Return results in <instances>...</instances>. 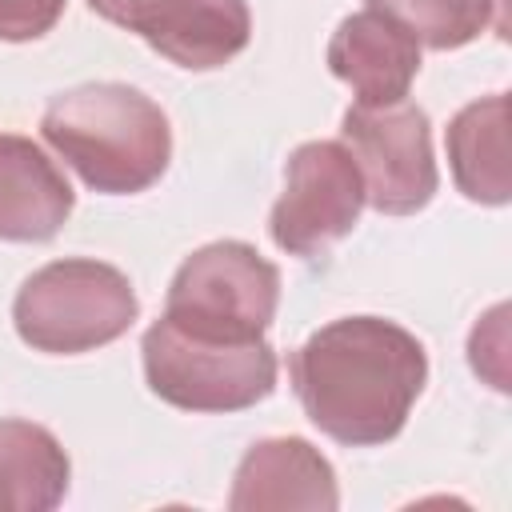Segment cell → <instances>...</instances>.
<instances>
[{"instance_id":"5bb4252c","label":"cell","mask_w":512,"mask_h":512,"mask_svg":"<svg viewBox=\"0 0 512 512\" xmlns=\"http://www.w3.org/2000/svg\"><path fill=\"white\" fill-rule=\"evenodd\" d=\"M368 8L392 16L416 44L436 52L464 48L496 24V0H368Z\"/></svg>"},{"instance_id":"5b68a950","label":"cell","mask_w":512,"mask_h":512,"mask_svg":"<svg viewBox=\"0 0 512 512\" xmlns=\"http://www.w3.org/2000/svg\"><path fill=\"white\" fill-rule=\"evenodd\" d=\"M280 272L244 240L196 248L172 276L164 320L216 340H256L276 320Z\"/></svg>"},{"instance_id":"3957f363","label":"cell","mask_w":512,"mask_h":512,"mask_svg":"<svg viewBox=\"0 0 512 512\" xmlns=\"http://www.w3.org/2000/svg\"><path fill=\"white\" fill-rule=\"evenodd\" d=\"M136 316L140 300L128 276L104 260L84 256L36 268L12 300L16 336L48 356L96 352L120 340Z\"/></svg>"},{"instance_id":"277c9868","label":"cell","mask_w":512,"mask_h":512,"mask_svg":"<svg viewBox=\"0 0 512 512\" xmlns=\"http://www.w3.org/2000/svg\"><path fill=\"white\" fill-rule=\"evenodd\" d=\"M148 388L184 412H244L272 396L276 352L264 336L256 340H216L156 320L140 344Z\"/></svg>"},{"instance_id":"8fae6325","label":"cell","mask_w":512,"mask_h":512,"mask_svg":"<svg viewBox=\"0 0 512 512\" xmlns=\"http://www.w3.org/2000/svg\"><path fill=\"white\" fill-rule=\"evenodd\" d=\"M76 192L40 144L0 132V240H52L72 216Z\"/></svg>"},{"instance_id":"6da1fadb","label":"cell","mask_w":512,"mask_h":512,"mask_svg":"<svg viewBox=\"0 0 512 512\" xmlns=\"http://www.w3.org/2000/svg\"><path fill=\"white\" fill-rule=\"evenodd\" d=\"M304 416L336 444L376 448L400 436L428 380L424 344L384 316L316 328L288 360Z\"/></svg>"},{"instance_id":"4fadbf2b","label":"cell","mask_w":512,"mask_h":512,"mask_svg":"<svg viewBox=\"0 0 512 512\" xmlns=\"http://www.w3.org/2000/svg\"><path fill=\"white\" fill-rule=\"evenodd\" d=\"M68 452L32 420H0V512H48L68 492Z\"/></svg>"},{"instance_id":"7c38bea8","label":"cell","mask_w":512,"mask_h":512,"mask_svg":"<svg viewBox=\"0 0 512 512\" xmlns=\"http://www.w3.org/2000/svg\"><path fill=\"white\" fill-rule=\"evenodd\" d=\"M456 188L476 204H508V96L464 104L444 136Z\"/></svg>"},{"instance_id":"8992f818","label":"cell","mask_w":512,"mask_h":512,"mask_svg":"<svg viewBox=\"0 0 512 512\" xmlns=\"http://www.w3.org/2000/svg\"><path fill=\"white\" fill-rule=\"evenodd\" d=\"M344 148L364 176V200L384 216L420 212L440 184L428 112L396 104H352L340 124Z\"/></svg>"},{"instance_id":"ba28073f","label":"cell","mask_w":512,"mask_h":512,"mask_svg":"<svg viewBox=\"0 0 512 512\" xmlns=\"http://www.w3.org/2000/svg\"><path fill=\"white\" fill-rule=\"evenodd\" d=\"M88 8L192 72L228 64L252 40L248 0H88Z\"/></svg>"},{"instance_id":"9c48e42d","label":"cell","mask_w":512,"mask_h":512,"mask_svg":"<svg viewBox=\"0 0 512 512\" xmlns=\"http://www.w3.org/2000/svg\"><path fill=\"white\" fill-rule=\"evenodd\" d=\"M340 504L332 464L300 436L256 440L236 464L228 508L232 512H332Z\"/></svg>"},{"instance_id":"52a82bcc","label":"cell","mask_w":512,"mask_h":512,"mask_svg":"<svg viewBox=\"0 0 512 512\" xmlns=\"http://www.w3.org/2000/svg\"><path fill=\"white\" fill-rule=\"evenodd\" d=\"M364 176L344 140H308L284 164V192L272 204L268 232L288 256H324L364 212Z\"/></svg>"},{"instance_id":"30bf717a","label":"cell","mask_w":512,"mask_h":512,"mask_svg":"<svg viewBox=\"0 0 512 512\" xmlns=\"http://www.w3.org/2000/svg\"><path fill=\"white\" fill-rule=\"evenodd\" d=\"M328 68L356 92V104H396L420 72V44L392 16L364 8L336 24Z\"/></svg>"},{"instance_id":"9a60e30c","label":"cell","mask_w":512,"mask_h":512,"mask_svg":"<svg viewBox=\"0 0 512 512\" xmlns=\"http://www.w3.org/2000/svg\"><path fill=\"white\" fill-rule=\"evenodd\" d=\"M64 16V0H0V40H40Z\"/></svg>"},{"instance_id":"7a4b0ae2","label":"cell","mask_w":512,"mask_h":512,"mask_svg":"<svg viewBox=\"0 0 512 512\" xmlns=\"http://www.w3.org/2000/svg\"><path fill=\"white\" fill-rule=\"evenodd\" d=\"M40 132L52 152L104 196L152 188L172 160V128L164 108L140 88L100 80L48 100Z\"/></svg>"}]
</instances>
